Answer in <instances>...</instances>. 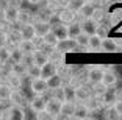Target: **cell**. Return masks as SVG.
I'll return each mask as SVG.
<instances>
[{
    "mask_svg": "<svg viewBox=\"0 0 122 120\" xmlns=\"http://www.w3.org/2000/svg\"><path fill=\"white\" fill-rule=\"evenodd\" d=\"M30 89L35 95H46L49 92V87H47V81L44 78L38 77V78H33L30 81Z\"/></svg>",
    "mask_w": 122,
    "mask_h": 120,
    "instance_id": "7a4b0ae2",
    "label": "cell"
},
{
    "mask_svg": "<svg viewBox=\"0 0 122 120\" xmlns=\"http://www.w3.org/2000/svg\"><path fill=\"white\" fill-rule=\"evenodd\" d=\"M17 47L24 53H33V50H36V47H35V44H33L31 39H22L20 42H19Z\"/></svg>",
    "mask_w": 122,
    "mask_h": 120,
    "instance_id": "d6a6232c",
    "label": "cell"
},
{
    "mask_svg": "<svg viewBox=\"0 0 122 120\" xmlns=\"http://www.w3.org/2000/svg\"><path fill=\"white\" fill-rule=\"evenodd\" d=\"M114 95H116V100H122V89H117L114 92Z\"/></svg>",
    "mask_w": 122,
    "mask_h": 120,
    "instance_id": "816d5d0a",
    "label": "cell"
},
{
    "mask_svg": "<svg viewBox=\"0 0 122 120\" xmlns=\"http://www.w3.org/2000/svg\"><path fill=\"white\" fill-rule=\"evenodd\" d=\"M74 111H75V101H61L60 117L71 119V117H74Z\"/></svg>",
    "mask_w": 122,
    "mask_h": 120,
    "instance_id": "2e32d148",
    "label": "cell"
},
{
    "mask_svg": "<svg viewBox=\"0 0 122 120\" xmlns=\"http://www.w3.org/2000/svg\"><path fill=\"white\" fill-rule=\"evenodd\" d=\"M19 33H20V38H22V39H33V38L36 36L33 24H24V25H19Z\"/></svg>",
    "mask_w": 122,
    "mask_h": 120,
    "instance_id": "d4e9b609",
    "label": "cell"
},
{
    "mask_svg": "<svg viewBox=\"0 0 122 120\" xmlns=\"http://www.w3.org/2000/svg\"><path fill=\"white\" fill-rule=\"evenodd\" d=\"M113 106H114V109H116V112H117V115L122 117V100H116Z\"/></svg>",
    "mask_w": 122,
    "mask_h": 120,
    "instance_id": "c3c4849f",
    "label": "cell"
},
{
    "mask_svg": "<svg viewBox=\"0 0 122 120\" xmlns=\"http://www.w3.org/2000/svg\"><path fill=\"white\" fill-rule=\"evenodd\" d=\"M53 2L58 6H66V3H67V0H53Z\"/></svg>",
    "mask_w": 122,
    "mask_h": 120,
    "instance_id": "f907efd6",
    "label": "cell"
},
{
    "mask_svg": "<svg viewBox=\"0 0 122 120\" xmlns=\"http://www.w3.org/2000/svg\"><path fill=\"white\" fill-rule=\"evenodd\" d=\"M100 97H102V103H103V108H105V106H113V105H114V101H116L114 92L107 91L103 95H100Z\"/></svg>",
    "mask_w": 122,
    "mask_h": 120,
    "instance_id": "8d00e7d4",
    "label": "cell"
},
{
    "mask_svg": "<svg viewBox=\"0 0 122 120\" xmlns=\"http://www.w3.org/2000/svg\"><path fill=\"white\" fill-rule=\"evenodd\" d=\"M27 2H28L30 5H39L41 2H42V0H27Z\"/></svg>",
    "mask_w": 122,
    "mask_h": 120,
    "instance_id": "f5cc1de1",
    "label": "cell"
},
{
    "mask_svg": "<svg viewBox=\"0 0 122 120\" xmlns=\"http://www.w3.org/2000/svg\"><path fill=\"white\" fill-rule=\"evenodd\" d=\"M2 109H3V103H0V112H2Z\"/></svg>",
    "mask_w": 122,
    "mask_h": 120,
    "instance_id": "db71d44e",
    "label": "cell"
},
{
    "mask_svg": "<svg viewBox=\"0 0 122 120\" xmlns=\"http://www.w3.org/2000/svg\"><path fill=\"white\" fill-rule=\"evenodd\" d=\"M56 48L61 50L64 55H66V53H72V52H80V47L77 45V42H75V39H74V38H66V39L58 41Z\"/></svg>",
    "mask_w": 122,
    "mask_h": 120,
    "instance_id": "3957f363",
    "label": "cell"
},
{
    "mask_svg": "<svg viewBox=\"0 0 122 120\" xmlns=\"http://www.w3.org/2000/svg\"><path fill=\"white\" fill-rule=\"evenodd\" d=\"M94 13V5L91 2H83V5L80 6V10L77 11L80 19H86V17H91Z\"/></svg>",
    "mask_w": 122,
    "mask_h": 120,
    "instance_id": "4316f807",
    "label": "cell"
},
{
    "mask_svg": "<svg viewBox=\"0 0 122 120\" xmlns=\"http://www.w3.org/2000/svg\"><path fill=\"white\" fill-rule=\"evenodd\" d=\"M100 50L102 52H107V53H114V52H117V44H116V41L114 39H111V38H103L102 39V45H100Z\"/></svg>",
    "mask_w": 122,
    "mask_h": 120,
    "instance_id": "cb8c5ba5",
    "label": "cell"
},
{
    "mask_svg": "<svg viewBox=\"0 0 122 120\" xmlns=\"http://www.w3.org/2000/svg\"><path fill=\"white\" fill-rule=\"evenodd\" d=\"M46 101H47V98L46 97H42V95H35L31 100L28 101V108L33 111V112H38V111H42V109H46Z\"/></svg>",
    "mask_w": 122,
    "mask_h": 120,
    "instance_id": "8fae6325",
    "label": "cell"
},
{
    "mask_svg": "<svg viewBox=\"0 0 122 120\" xmlns=\"http://www.w3.org/2000/svg\"><path fill=\"white\" fill-rule=\"evenodd\" d=\"M47 56H49V61H52L53 64H56V67L60 66V64L64 62V53L61 52V50H58L56 47H53L50 52L47 53Z\"/></svg>",
    "mask_w": 122,
    "mask_h": 120,
    "instance_id": "7402d4cb",
    "label": "cell"
},
{
    "mask_svg": "<svg viewBox=\"0 0 122 120\" xmlns=\"http://www.w3.org/2000/svg\"><path fill=\"white\" fill-rule=\"evenodd\" d=\"M31 58H33V64H35V66H38V67H41L42 64H46L47 61H49V56H47V53L44 52V50H41V48L33 50Z\"/></svg>",
    "mask_w": 122,
    "mask_h": 120,
    "instance_id": "ffe728a7",
    "label": "cell"
},
{
    "mask_svg": "<svg viewBox=\"0 0 122 120\" xmlns=\"http://www.w3.org/2000/svg\"><path fill=\"white\" fill-rule=\"evenodd\" d=\"M2 83H3V78H2V77H0V84H2Z\"/></svg>",
    "mask_w": 122,
    "mask_h": 120,
    "instance_id": "11a10c76",
    "label": "cell"
},
{
    "mask_svg": "<svg viewBox=\"0 0 122 120\" xmlns=\"http://www.w3.org/2000/svg\"><path fill=\"white\" fill-rule=\"evenodd\" d=\"M117 81H119L117 73H116L114 70L105 69V70H103V75H102V83H103V84H107L108 87H113V86L117 84Z\"/></svg>",
    "mask_w": 122,
    "mask_h": 120,
    "instance_id": "4fadbf2b",
    "label": "cell"
},
{
    "mask_svg": "<svg viewBox=\"0 0 122 120\" xmlns=\"http://www.w3.org/2000/svg\"><path fill=\"white\" fill-rule=\"evenodd\" d=\"M22 80H24L22 77H17V75H14V73H10L3 80V83H6V84L10 86L11 91H17V89H22V84H24Z\"/></svg>",
    "mask_w": 122,
    "mask_h": 120,
    "instance_id": "e0dca14e",
    "label": "cell"
},
{
    "mask_svg": "<svg viewBox=\"0 0 122 120\" xmlns=\"http://www.w3.org/2000/svg\"><path fill=\"white\" fill-rule=\"evenodd\" d=\"M53 73H56V64H53L52 61H47L46 64L41 66V78L47 80V78L52 77Z\"/></svg>",
    "mask_w": 122,
    "mask_h": 120,
    "instance_id": "484cf974",
    "label": "cell"
},
{
    "mask_svg": "<svg viewBox=\"0 0 122 120\" xmlns=\"http://www.w3.org/2000/svg\"><path fill=\"white\" fill-rule=\"evenodd\" d=\"M33 20H35V16H33L31 11H28V10H20V8H19V11H17V20H16V24H17V25L33 24Z\"/></svg>",
    "mask_w": 122,
    "mask_h": 120,
    "instance_id": "ac0fdd59",
    "label": "cell"
},
{
    "mask_svg": "<svg viewBox=\"0 0 122 120\" xmlns=\"http://www.w3.org/2000/svg\"><path fill=\"white\" fill-rule=\"evenodd\" d=\"M11 73L17 75V77H27V66L24 62H11Z\"/></svg>",
    "mask_w": 122,
    "mask_h": 120,
    "instance_id": "f546056e",
    "label": "cell"
},
{
    "mask_svg": "<svg viewBox=\"0 0 122 120\" xmlns=\"http://www.w3.org/2000/svg\"><path fill=\"white\" fill-rule=\"evenodd\" d=\"M5 44H6V31L0 30V45H5Z\"/></svg>",
    "mask_w": 122,
    "mask_h": 120,
    "instance_id": "681fc988",
    "label": "cell"
},
{
    "mask_svg": "<svg viewBox=\"0 0 122 120\" xmlns=\"http://www.w3.org/2000/svg\"><path fill=\"white\" fill-rule=\"evenodd\" d=\"M60 109H61V101H58L56 98L50 97V98L46 101V111L49 112V115H50L52 119L60 117Z\"/></svg>",
    "mask_w": 122,
    "mask_h": 120,
    "instance_id": "ba28073f",
    "label": "cell"
},
{
    "mask_svg": "<svg viewBox=\"0 0 122 120\" xmlns=\"http://www.w3.org/2000/svg\"><path fill=\"white\" fill-rule=\"evenodd\" d=\"M121 33H122V27H121Z\"/></svg>",
    "mask_w": 122,
    "mask_h": 120,
    "instance_id": "6f0895ef",
    "label": "cell"
},
{
    "mask_svg": "<svg viewBox=\"0 0 122 120\" xmlns=\"http://www.w3.org/2000/svg\"><path fill=\"white\" fill-rule=\"evenodd\" d=\"M89 87H91V92H92L94 95H103L105 92H107L108 89H110V87H108L107 84H103L102 81L91 83V86H89Z\"/></svg>",
    "mask_w": 122,
    "mask_h": 120,
    "instance_id": "1f68e13d",
    "label": "cell"
},
{
    "mask_svg": "<svg viewBox=\"0 0 122 120\" xmlns=\"http://www.w3.org/2000/svg\"><path fill=\"white\" fill-rule=\"evenodd\" d=\"M8 101H10L11 105L20 106V108H25V106L28 105V100H27L25 94H24L20 89H17V91H11V95H10V100H8Z\"/></svg>",
    "mask_w": 122,
    "mask_h": 120,
    "instance_id": "52a82bcc",
    "label": "cell"
},
{
    "mask_svg": "<svg viewBox=\"0 0 122 120\" xmlns=\"http://www.w3.org/2000/svg\"><path fill=\"white\" fill-rule=\"evenodd\" d=\"M85 105L88 106V109L91 111V112H96V111H100L103 109V103H102V97L100 95H94V94H91L89 98L85 101Z\"/></svg>",
    "mask_w": 122,
    "mask_h": 120,
    "instance_id": "30bf717a",
    "label": "cell"
},
{
    "mask_svg": "<svg viewBox=\"0 0 122 120\" xmlns=\"http://www.w3.org/2000/svg\"><path fill=\"white\" fill-rule=\"evenodd\" d=\"M22 2H24V0H5V3H6L8 6H14V8H20Z\"/></svg>",
    "mask_w": 122,
    "mask_h": 120,
    "instance_id": "7dc6e473",
    "label": "cell"
},
{
    "mask_svg": "<svg viewBox=\"0 0 122 120\" xmlns=\"http://www.w3.org/2000/svg\"><path fill=\"white\" fill-rule=\"evenodd\" d=\"M42 41H44V45H49V47H56V44H58L56 36H55L52 31L46 33V34L42 36Z\"/></svg>",
    "mask_w": 122,
    "mask_h": 120,
    "instance_id": "74e56055",
    "label": "cell"
},
{
    "mask_svg": "<svg viewBox=\"0 0 122 120\" xmlns=\"http://www.w3.org/2000/svg\"><path fill=\"white\" fill-rule=\"evenodd\" d=\"M27 77H28L30 80L41 77V67H38V66H35V64L28 66V67H27Z\"/></svg>",
    "mask_w": 122,
    "mask_h": 120,
    "instance_id": "ab89813d",
    "label": "cell"
},
{
    "mask_svg": "<svg viewBox=\"0 0 122 120\" xmlns=\"http://www.w3.org/2000/svg\"><path fill=\"white\" fill-rule=\"evenodd\" d=\"M36 114V119L38 120H46V119H52L50 115H49V112H47L46 109H42V111H38V112H35Z\"/></svg>",
    "mask_w": 122,
    "mask_h": 120,
    "instance_id": "bcb514c9",
    "label": "cell"
},
{
    "mask_svg": "<svg viewBox=\"0 0 122 120\" xmlns=\"http://www.w3.org/2000/svg\"><path fill=\"white\" fill-rule=\"evenodd\" d=\"M17 11L19 8L14 6H5L3 8V20L10 25H16V20H17Z\"/></svg>",
    "mask_w": 122,
    "mask_h": 120,
    "instance_id": "5bb4252c",
    "label": "cell"
},
{
    "mask_svg": "<svg viewBox=\"0 0 122 120\" xmlns=\"http://www.w3.org/2000/svg\"><path fill=\"white\" fill-rule=\"evenodd\" d=\"M91 115V111L88 109V106L85 103H75V111H74V117L75 119H88Z\"/></svg>",
    "mask_w": 122,
    "mask_h": 120,
    "instance_id": "603a6c76",
    "label": "cell"
},
{
    "mask_svg": "<svg viewBox=\"0 0 122 120\" xmlns=\"http://www.w3.org/2000/svg\"><path fill=\"white\" fill-rule=\"evenodd\" d=\"M102 75H103V67L102 66H89L86 70V81L89 84L102 81Z\"/></svg>",
    "mask_w": 122,
    "mask_h": 120,
    "instance_id": "5b68a950",
    "label": "cell"
},
{
    "mask_svg": "<svg viewBox=\"0 0 122 120\" xmlns=\"http://www.w3.org/2000/svg\"><path fill=\"white\" fill-rule=\"evenodd\" d=\"M50 31L53 33L55 36H56V39H58V41L69 38V28H67V25H66V24H63V22H58V24H52Z\"/></svg>",
    "mask_w": 122,
    "mask_h": 120,
    "instance_id": "9c48e42d",
    "label": "cell"
},
{
    "mask_svg": "<svg viewBox=\"0 0 122 120\" xmlns=\"http://www.w3.org/2000/svg\"><path fill=\"white\" fill-rule=\"evenodd\" d=\"M10 95H11V89L6 83H2L0 84V103H6L10 100Z\"/></svg>",
    "mask_w": 122,
    "mask_h": 120,
    "instance_id": "d590c367",
    "label": "cell"
},
{
    "mask_svg": "<svg viewBox=\"0 0 122 120\" xmlns=\"http://www.w3.org/2000/svg\"><path fill=\"white\" fill-rule=\"evenodd\" d=\"M67 28H69V38H75V36L81 31V28H80V20L72 22L71 25H67Z\"/></svg>",
    "mask_w": 122,
    "mask_h": 120,
    "instance_id": "60d3db41",
    "label": "cell"
},
{
    "mask_svg": "<svg viewBox=\"0 0 122 120\" xmlns=\"http://www.w3.org/2000/svg\"><path fill=\"white\" fill-rule=\"evenodd\" d=\"M91 94H92V92H91V87L88 84H85V83L75 86V103H85L89 98Z\"/></svg>",
    "mask_w": 122,
    "mask_h": 120,
    "instance_id": "8992f818",
    "label": "cell"
},
{
    "mask_svg": "<svg viewBox=\"0 0 122 120\" xmlns=\"http://www.w3.org/2000/svg\"><path fill=\"white\" fill-rule=\"evenodd\" d=\"M105 14H107V10H105V8H94V13H92V16H91V19L99 24V22L105 20Z\"/></svg>",
    "mask_w": 122,
    "mask_h": 120,
    "instance_id": "f35d334b",
    "label": "cell"
},
{
    "mask_svg": "<svg viewBox=\"0 0 122 120\" xmlns=\"http://www.w3.org/2000/svg\"><path fill=\"white\" fill-rule=\"evenodd\" d=\"M33 27H35L36 36H44L46 33L50 31L52 24L50 22H44V20H33Z\"/></svg>",
    "mask_w": 122,
    "mask_h": 120,
    "instance_id": "44dd1931",
    "label": "cell"
},
{
    "mask_svg": "<svg viewBox=\"0 0 122 120\" xmlns=\"http://www.w3.org/2000/svg\"><path fill=\"white\" fill-rule=\"evenodd\" d=\"M105 119H119V115H117V112H116V109H114V106H105Z\"/></svg>",
    "mask_w": 122,
    "mask_h": 120,
    "instance_id": "7bdbcfd3",
    "label": "cell"
},
{
    "mask_svg": "<svg viewBox=\"0 0 122 120\" xmlns=\"http://www.w3.org/2000/svg\"><path fill=\"white\" fill-rule=\"evenodd\" d=\"M100 45H102V38L99 34H91L89 39H88V47H86V52H102L100 50Z\"/></svg>",
    "mask_w": 122,
    "mask_h": 120,
    "instance_id": "d6986e66",
    "label": "cell"
},
{
    "mask_svg": "<svg viewBox=\"0 0 122 120\" xmlns=\"http://www.w3.org/2000/svg\"><path fill=\"white\" fill-rule=\"evenodd\" d=\"M96 27H97V22H94L91 17L80 19V28H81L83 33H86L88 36H91V34L96 33Z\"/></svg>",
    "mask_w": 122,
    "mask_h": 120,
    "instance_id": "9a60e30c",
    "label": "cell"
},
{
    "mask_svg": "<svg viewBox=\"0 0 122 120\" xmlns=\"http://www.w3.org/2000/svg\"><path fill=\"white\" fill-rule=\"evenodd\" d=\"M0 117L10 119V120H24L27 117V114H25V111H24V108L11 105V106H8V108H3V109H2Z\"/></svg>",
    "mask_w": 122,
    "mask_h": 120,
    "instance_id": "6da1fadb",
    "label": "cell"
},
{
    "mask_svg": "<svg viewBox=\"0 0 122 120\" xmlns=\"http://www.w3.org/2000/svg\"><path fill=\"white\" fill-rule=\"evenodd\" d=\"M22 56H24V52H22L17 45L13 47V48H10V61L11 62H20Z\"/></svg>",
    "mask_w": 122,
    "mask_h": 120,
    "instance_id": "e575fe53",
    "label": "cell"
},
{
    "mask_svg": "<svg viewBox=\"0 0 122 120\" xmlns=\"http://www.w3.org/2000/svg\"><path fill=\"white\" fill-rule=\"evenodd\" d=\"M10 61V48L6 45H0V64Z\"/></svg>",
    "mask_w": 122,
    "mask_h": 120,
    "instance_id": "b9f144b4",
    "label": "cell"
},
{
    "mask_svg": "<svg viewBox=\"0 0 122 120\" xmlns=\"http://www.w3.org/2000/svg\"><path fill=\"white\" fill-rule=\"evenodd\" d=\"M56 14H58L60 22H63V24H66V25H71L72 22L78 20V14H77L75 11L69 10L67 6H63V8H61V10L56 13Z\"/></svg>",
    "mask_w": 122,
    "mask_h": 120,
    "instance_id": "277c9868",
    "label": "cell"
},
{
    "mask_svg": "<svg viewBox=\"0 0 122 120\" xmlns=\"http://www.w3.org/2000/svg\"><path fill=\"white\" fill-rule=\"evenodd\" d=\"M0 2H2V0H0Z\"/></svg>",
    "mask_w": 122,
    "mask_h": 120,
    "instance_id": "680465c9",
    "label": "cell"
},
{
    "mask_svg": "<svg viewBox=\"0 0 122 120\" xmlns=\"http://www.w3.org/2000/svg\"><path fill=\"white\" fill-rule=\"evenodd\" d=\"M74 39H75L77 45L80 47V52H86V47H88V39H89V36H88L86 33L80 31V33H78V34H77Z\"/></svg>",
    "mask_w": 122,
    "mask_h": 120,
    "instance_id": "4dcf8cb0",
    "label": "cell"
},
{
    "mask_svg": "<svg viewBox=\"0 0 122 120\" xmlns=\"http://www.w3.org/2000/svg\"><path fill=\"white\" fill-rule=\"evenodd\" d=\"M108 33H110V25H108L105 20L99 22L97 27H96V34H99L102 39H103V38H107V36H108Z\"/></svg>",
    "mask_w": 122,
    "mask_h": 120,
    "instance_id": "836d02e7",
    "label": "cell"
},
{
    "mask_svg": "<svg viewBox=\"0 0 122 120\" xmlns=\"http://www.w3.org/2000/svg\"><path fill=\"white\" fill-rule=\"evenodd\" d=\"M52 97L56 98L58 101H64V92H63V86L61 87H56L52 91Z\"/></svg>",
    "mask_w": 122,
    "mask_h": 120,
    "instance_id": "f6af8a7d",
    "label": "cell"
},
{
    "mask_svg": "<svg viewBox=\"0 0 122 120\" xmlns=\"http://www.w3.org/2000/svg\"><path fill=\"white\" fill-rule=\"evenodd\" d=\"M46 81H47V87H49V91H53V89L61 87V86L64 84L63 78H61L58 73H53L52 77H49V78H47Z\"/></svg>",
    "mask_w": 122,
    "mask_h": 120,
    "instance_id": "83f0119b",
    "label": "cell"
},
{
    "mask_svg": "<svg viewBox=\"0 0 122 120\" xmlns=\"http://www.w3.org/2000/svg\"><path fill=\"white\" fill-rule=\"evenodd\" d=\"M63 92H64V101H75V86H72L71 83H64Z\"/></svg>",
    "mask_w": 122,
    "mask_h": 120,
    "instance_id": "f1b7e54d",
    "label": "cell"
},
{
    "mask_svg": "<svg viewBox=\"0 0 122 120\" xmlns=\"http://www.w3.org/2000/svg\"><path fill=\"white\" fill-rule=\"evenodd\" d=\"M35 20H44V22H50L52 19H53V16H55V13L50 10V8L47 6H42V8H39V10L36 11L35 14Z\"/></svg>",
    "mask_w": 122,
    "mask_h": 120,
    "instance_id": "7c38bea8",
    "label": "cell"
},
{
    "mask_svg": "<svg viewBox=\"0 0 122 120\" xmlns=\"http://www.w3.org/2000/svg\"><path fill=\"white\" fill-rule=\"evenodd\" d=\"M83 2L85 0H67V3H66V6L69 8V10H72V11H78L80 10V6L83 5Z\"/></svg>",
    "mask_w": 122,
    "mask_h": 120,
    "instance_id": "ee69618b",
    "label": "cell"
},
{
    "mask_svg": "<svg viewBox=\"0 0 122 120\" xmlns=\"http://www.w3.org/2000/svg\"><path fill=\"white\" fill-rule=\"evenodd\" d=\"M85 2H92V0H85Z\"/></svg>",
    "mask_w": 122,
    "mask_h": 120,
    "instance_id": "9f6ffc18",
    "label": "cell"
}]
</instances>
